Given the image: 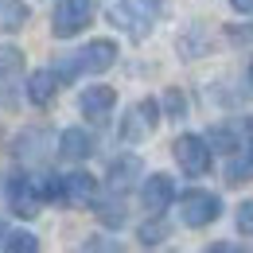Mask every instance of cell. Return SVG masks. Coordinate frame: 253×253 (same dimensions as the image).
I'll return each instance as SVG.
<instances>
[{
	"instance_id": "cell-1",
	"label": "cell",
	"mask_w": 253,
	"mask_h": 253,
	"mask_svg": "<svg viewBox=\"0 0 253 253\" xmlns=\"http://www.w3.org/2000/svg\"><path fill=\"white\" fill-rule=\"evenodd\" d=\"M117 63V43L113 39H94V43H86L78 55H70L63 63L55 66V74L59 78H78V74H101V70H109V66Z\"/></svg>"
},
{
	"instance_id": "cell-2",
	"label": "cell",
	"mask_w": 253,
	"mask_h": 253,
	"mask_svg": "<svg viewBox=\"0 0 253 253\" xmlns=\"http://www.w3.org/2000/svg\"><path fill=\"white\" fill-rule=\"evenodd\" d=\"M160 12H164V0H117L113 12H109V20L121 32H128L132 39H144L152 32V24L160 20Z\"/></svg>"
},
{
	"instance_id": "cell-3",
	"label": "cell",
	"mask_w": 253,
	"mask_h": 253,
	"mask_svg": "<svg viewBox=\"0 0 253 253\" xmlns=\"http://www.w3.org/2000/svg\"><path fill=\"white\" fill-rule=\"evenodd\" d=\"M94 20V0H55V12H51V32L59 39L78 35L86 24Z\"/></svg>"
},
{
	"instance_id": "cell-4",
	"label": "cell",
	"mask_w": 253,
	"mask_h": 253,
	"mask_svg": "<svg viewBox=\"0 0 253 253\" xmlns=\"http://www.w3.org/2000/svg\"><path fill=\"white\" fill-rule=\"evenodd\" d=\"M222 214V199L218 195H211V191H187V195H179V218L183 226H211V222Z\"/></svg>"
},
{
	"instance_id": "cell-5",
	"label": "cell",
	"mask_w": 253,
	"mask_h": 253,
	"mask_svg": "<svg viewBox=\"0 0 253 253\" xmlns=\"http://www.w3.org/2000/svg\"><path fill=\"white\" fill-rule=\"evenodd\" d=\"M171 152H175L179 168H183L187 175H207V171H211V144H207L203 136H195V132H183V136L171 144Z\"/></svg>"
},
{
	"instance_id": "cell-6",
	"label": "cell",
	"mask_w": 253,
	"mask_h": 253,
	"mask_svg": "<svg viewBox=\"0 0 253 253\" xmlns=\"http://www.w3.org/2000/svg\"><path fill=\"white\" fill-rule=\"evenodd\" d=\"M8 207H12V214H20V218H35V214H39L43 199H39V187H35L32 175L16 171V175L8 179Z\"/></svg>"
},
{
	"instance_id": "cell-7",
	"label": "cell",
	"mask_w": 253,
	"mask_h": 253,
	"mask_svg": "<svg viewBox=\"0 0 253 253\" xmlns=\"http://www.w3.org/2000/svg\"><path fill=\"white\" fill-rule=\"evenodd\" d=\"M156 121H160V105L156 101H152V97L136 101V105L125 113V121H121V140H128V144L144 140V136L156 128Z\"/></svg>"
},
{
	"instance_id": "cell-8",
	"label": "cell",
	"mask_w": 253,
	"mask_h": 253,
	"mask_svg": "<svg viewBox=\"0 0 253 253\" xmlns=\"http://www.w3.org/2000/svg\"><path fill=\"white\" fill-rule=\"evenodd\" d=\"M171 199H175V183H171L168 175H148V179H144L140 203H144L148 214H164V211L171 207Z\"/></svg>"
},
{
	"instance_id": "cell-9",
	"label": "cell",
	"mask_w": 253,
	"mask_h": 253,
	"mask_svg": "<svg viewBox=\"0 0 253 253\" xmlns=\"http://www.w3.org/2000/svg\"><path fill=\"white\" fill-rule=\"evenodd\" d=\"M113 105H117L113 86H86L82 97H78V109H82L90 121H105V117L113 113Z\"/></svg>"
},
{
	"instance_id": "cell-10",
	"label": "cell",
	"mask_w": 253,
	"mask_h": 253,
	"mask_svg": "<svg viewBox=\"0 0 253 253\" xmlns=\"http://www.w3.org/2000/svg\"><path fill=\"white\" fill-rule=\"evenodd\" d=\"M94 199H97V179L90 171H70V175H63V203L86 207Z\"/></svg>"
},
{
	"instance_id": "cell-11",
	"label": "cell",
	"mask_w": 253,
	"mask_h": 253,
	"mask_svg": "<svg viewBox=\"0 0 253 253\" xmlns=\"http://www.w3.org/2000/svg\"><path fill=\"white\" fill-rule=\"evenodd\" d=\"M136 179H140V160L136 156H121L109 164V191L113 195H125Z\"/></svg>"
},
{
	"instance_id": "cell-12",
	"label": "cell",
	"mask_w": 253,
	"mask_h": 253,
	"mask_svg": "<svg viewBox=\"0 0 253 253\" xmlns=\"http://www.w3.org/2000/svg\"><path fill=\"white\" fill-rule=\"evenodd\" d=\"M59 152H63V160H86L94 152V136L86 128H66L59 136Z\"/></svg>"
},
{
	"instance_id": "cell-13",
	"label": "cell",
	"mask_w": 253,
	"mask_h": 253,
	"mask_svg": "<svg viewBox=\"0 0 253 253\" xmlns=\"http://www.w3.org/2000/svg\"><path fill=\"white\" fill-rule=\"evenodd\" d=\"M59 90V74L55 70H35L32 78H28V97H32V105H47L51 97Z\"/></svg>"
},
{
	"instance_id": "cell-14",
	"label": "cell",
	"mask_w": 253,
	"mask_h": 253,
	"mask_svg": "<svg viewBox=\"0 0 253 253\" xmlns=\"http://www.w3.org/2000/svg\"><path fill=\"white\" fill-rule=\"evenodd\" d=\"M28 24V4L24 0H0V32H20Z\"/></svg>"
},
{
	"instance_id": "cell-15",
	"label": "cell",
	"mask_w": 253,
	"mask_h": 253,
	"mask_svg": "<svg viewBox=\"0 0 253 253\" xmlns=\"http://www.w3.org/2000/svg\"><path fill=\"white\" fill-rule=\"evenodd\" d=\"M20 70H24V51L20 47H0V82L8 86Z\"/></svg>"
},
{
	"instance_id": "cell-16",
	"label": "cell",
	"mask_w": 253,
	"mask_h": 253,
	"mask_svg": "<svg viewBox=\"0 0 253 253\" xmlns=\"http://www.w3.org/2000/svg\"><path fill=\"white\" fill-rule=\"evenodd\" d=\"M250 175H253V152H250V148H242V156L230 160V171H226V179H230V183H246Z\"/></svg>"
},
{
	"instance_id": "cell-17",
	"label": "cell",
	"mask_w": 253,
	"mask_h": 253,
	"mask_svg": "<svg viewBox=\"0 0 253 253\" xmlns=\"http://www.w3.org/2000/svg\"><path fill=\"white\" fill-rule=\"evenodd\" d=\"M4 253H39V238L35 234H8L4 238Z\"/></svg>"
},
{
	"instance_id": "cell-18",
	"label": "cell",
	"mask_w": 253,
	"mask_h": 253,
	"mask_svg": "<svg viewBox=\"0 0 253 253\" xmlns=\"http://www.w3.org/2000/svg\"><path fill=\"white\" fill-rule=\"evenodd\" d=\"M97 218L105 222V226H125V203H121V199L97 203Z\"/></svg>"
},
{
	"instance_id": "cell-19",
	"label": "cell",
	"mask_w": 253,
	"mask_h": 253,
	"mask_svg": "<svg viewBox=\"0 0 253 253\" xmlns=\"http://www.w3.org/2000/svg\"><path fill=\"white\" fill-rule=\"evenodd\" d=\"M207 144H211V148H218V152H238V148H242V140H238V132H234V128H214Z\"/></svg>"
},
{
	"instance_id": "cell-20",
	"label": "cell",
	"mask_w": 253,
	"mask_h": 253,
	"mask_svg": "<svg viewBox=\"0 0 253 253\" xmlns=\"http://www.w3.org/2000/svg\"><path fill=\"white\" fill-rule=\"evenodd\" d=\"M39 144H43V132H24V136H20V140H16V152H20V156L24 160H35L39 156Z\"/></svg>"
},
{
	"instance_id": "cell-21",
	"label": "cell",
	"mask_w": 253,
	"mask_h": 253,
	"mask_svg": "<svg viewBox=\"0 0 253 253\" xmlns=\"http://www.w3.org/2000/svg\"><path fill=\"white\" fill-rule=\"evenodd\" d=\"M164 238H168V226H164V222H144V226H140V242H144V246H160Z\"/></svg>"
},
{
	"instance_id": "cell-22",
	"label": "cell",
	"mask_w": 253,
	"mask_h": 253,
	"mask_svg": "<svg viewBox=\"0 0 253 253\" xmlns=\"http://www.w3.org/2000/svg\"><path fill=\"white\" fill-rule=\"evenodd\" d=\"M82 253H121V246L117 242H105V238H86Z\"/></svg>"
},
{
	"instance_id": "cell-23",
	"label": "cell",
	"mask_w": 253,
	"mask_h": 253,
	"mask_svg": "<svg viewBox=\"0 0 253 253\" xmlns=\"http://www.w3.org/2000/svg\"><path fill=\"white\" fill-rule=\"evenodd\" d=\"M164 105H168V113H171V117H183V113H187V101H183V94H179V90H168Z\"/></svg>"
},
{
	"instance_id": "cell-24",
	"label": "cell",
	"mask_w": 253,
	"mask_h": 253,
	"mask_svg": "<svg viewBox=\"0 0 253 253\" xmlns=\"http://www.w3.org/2000/svg\"><path fill=\"white\" fill-rule=\"evenodd\" d=\"M238 230H242V234H253V199H246V203L238 207Z\"/></svg>"
},
{
	"instance_id": "cell-25",
	"label": "cell",
	"mask_w": 253,
	"mask_h": 253,
	"mask_svg": "<svg viewBox=\"0 0 253 253\" xmlns=\"http://www.w3.org/2000/svg\"><path fill=\"white\" fill-rule=\"evenodd\" d=\"M207 253H242V250H238V246H230V242H214Z\"/></svg>"
},
{
	"instance_id": "cell-26",
	"label": "cell",
	"mask_w": 253,
	"mask_h": 253,
	"mask_svg": "<svg viewBox=\"0 0 253 253\" xmlns=\"http://www.w3.org/2000/svg\"><path fill=\"white\" fill-rule=\"evenodd\" d=\"M230 4H234L242 16H253V0H230Z\"/></svg>"
},
{
	"instance_id": "cell-27",
	"label": "cell",
	"mask_w": 253,
	"mask_h": 253,
	"mask_svg": "<svg viewBox=\"0 0 253 253\" xmlns=\"http://www.w3.org/2000/svg\"><path fill=\"white\" fill-rule=\"evenodd\" d=\"M230 35L234 39H253V28H230Z\"/></svg>"
},
{
	"instance_id": "cell-28",
	"label": "cell",
	"mask_w": 253,
	"mask_h": 253,
	"mask_svg": "<svg viewBox=\"0 0 253 253\" xmlns=\"http://www.w3.org/2000/svg\"><path fill=\"white\" fill-rule=\"evenodd\" d=\"M250 152H253V125H250Z\"/></svg>"
},
{
	"instance_id": "cell-29",
	"label": "cell",
	"mask_w": 253,
	"mask_h": 253,
	"mask_svg": "<svg viewBox=\"0 0 253 253\" xmlns=\"http://www.w3.org/2000/svg\"><path fill=\"white\" fill-rule=\"evenodd\" d=\"M250 86H253V63H250Z\"/></svg>"
},
{
	"instance_id": "cell-30",
	"label": "cell",
	"mask_w": 253,
	"mask_h": 253,
	"mask_svg": "<svg viewBox=\"0 0 253 253\" xmlns=\"http://www.w3.org/2000/svg\"><path fill=\"white\" fill-rule=\"evenodd\" d=\"M0 238H4V222H0Z\"/></svg>"
}]
</instances>
